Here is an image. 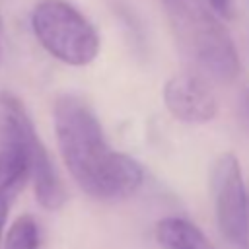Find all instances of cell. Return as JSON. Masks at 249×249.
Returning <instances> with one entry per match:
<instances>
[{
  "instance_id": "1",
  "label": "cell",
  "mask_w": 249,
  "mask_h": 249,
  "mask_svg": "<svg viewBox=\"0 0 249 249\" xmlns=\"http://www.w3.org/2000/svg\"><path fill=\"white\" fill-rule=\"evenodd\" d=\"M53 115L62 161L86 195L121 200L136 193L142 185V167L107 144L99 119L82 97L60 95Z\"/></svg>"
},
{
  "instance_id": "2",
  "label": "cell",
  "mask_w": 249,
  "mask_h": 249,
  "mask_svg": "<svg viewBox=\"0 0 249 249\" xmlns=\"http://www.w3.org/2000/svg\"><path fill=\"white\" fill-rule=\"evenodd\" d=\"M175 37L185 54L212 80L230 84L239 76L241 62L224 23L196 0H165Z\"/></svg>"
},
{
  "instance_id": "3",
  "label": "cell",
  "mask_w": 249,
  "mask_h": 249,
  "mask_svg": "<svg viewBox=\"0 0 249 249\" xmlns=\"http://www.w3.org/2000/svg\"><path fill=\"white\" fill-rule=\"evenodd\" d=\"M31 27L43 49L70 66H86L99 54V35L89 19L66 0H41Z\"/></svg>"
},
{
  "instance_id": "4",
  "label": "cell",
  "mask_w": 249,
  "mask_h": 249,
  "mask_svg": "<svg viewBox=\"0 0 249 249\" xmlns=\"http://www.w3.org/2000/svg\"><path fill=\"white\" fill-rule=\"evenodd\" d=\"M210 196L222 237L233 249H249V198L235 154L226 152L214 160Z\"/></svg>"
},
{
  "instance_id": "5",
  "label": "cell",
  "mask_w": 249,
  "mask_h": 249,
  "mask_svg": "<svg viewBox=\"0 0 249 249\" xmlns=\"http://www.w3.org/2000/svg\"><path fill=\"white\" fill-rule=\"evenodd\" d=\"M163 103L181 123H208L218 113L212 89L195 76L169 78L163 86Z\"/></svg>"
},
{
  "instance_id": "6",
  "label": "cell",
  "mask_w": 249,
  "mask_h": 249,
  "mask_svg": "<svg viewBox=\"0 0 249 249\" xmlns=\"http://www.w3.org/2000/svg\"><path fill=\"white\" fill-rule=\"evenodd\" d=\"M41 138L37 136L35 128L27 132V136L16 146H0V224L4 226L8 208L16 195L23 189L25 181L29 179V165L27 156Z\"/></svg>"
},
{
  "instance_id": "7",
  "label": "cell",
  "mask_w": 249,
  "mask_h": 249,
  "mask_svg": "<svg viewBox=\"0 0 249 249\" xmlns=\"http://www.w3.org/2000/svg\"><path fill=\"white\" fill-rule=\"evenodd\" d=\"M154 233L161 249H218L202 230L179 216L161 218Z\"/></svg>"
},
{
  "instance_id": "8",
  "label": "cell",
  "mask_w": 249,
  "mask_h": 249,
  "mask_svg": "<svg viewBox=\"0 0 249 249\" xmlns=\"http://www.w3.org/2000/svg\"><path fill=\"white\" fill-rule=\"evenodd\" d=\"M2 243H4V249H39L41 228L37 220L31 214L18 216L12 222Z\"/></svg>"
},
{
  "instance_id": "9",
  "label": "cell",
  "mask_w": 249,
  "mask_h": 249,
  "mask_svg": "<svg viewBox=\"0 0 249 249\" xmlns=\"http://www.w3.org/2000/svg\"><path fill=\"white\" fill-rule=\"evenodd\" d=\"M206 2H208L210 10L214 12V16H220V18H231L235 0H206Z\"/></svg>"
},
{
  "instance_id": "10",
  "label": "cell",
  "mask_w": 249,
  "mask_h": 249,
  "mask_svg": "<svg viewBox=\"0 0 249 249\" xmlns=\"http://www.w3.org/2000/svg\"><path fill=\"white\" fill-rule=\"evenodd\" d=\"M245 107H247V113H249V91H247V95H245Z\"/></svg>"
},
{
  "instance_id": "11",
  "label": "cell",
  "mask_w": 249,
  "mask_h": 249,
  "mask_svg": "<svg viewBox=\"0 0 249 249\" xmlns=\"http://www.w3.org/2000/svg\"><path fill=\"white\" fill-rule=\"evenodd\" d=\"M0 245H2V224H0Z\"/></svg>"
},
{
  "instance_id": "12",
  "label": "cell",
  "mask_w": 249,
  "mask_h": 249,
  "mask_svg": "<svg viewBox=\"0 0 249 249\" xmlns=\"http://www.w3.org/2000/svg\"><path fill=\"white\" fill-rule=\"evenodd\" d=\"M0 31H2V23H0Z\"/></svg>"
}]
</instances>
